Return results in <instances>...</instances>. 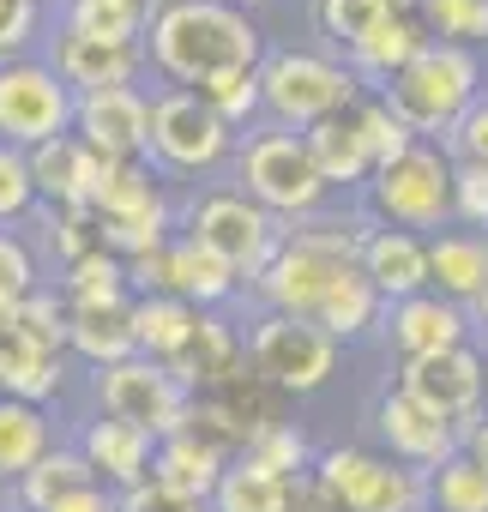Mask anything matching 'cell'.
<instances>
[{
    "instance_id": "15",
    "label": "cell",
    "mask_w": 488,
    "mask_h": 512,
    "mask_svg": "<svg viewBox=\"0 0 488 512\" xmlns=\"http://www.w3.org/2000/svg\"><path fill=\"white\" fill-rule=\"evenodd\" d=\"M145 43H109V37H85V31H67L61 25V37H55V73L85 97V91H121V85H133L139 73H145Z\"/></svg>"
},
{
    "instance_id": "48",
    "label": "cell",
    "mask_w": 488,
    "mask_h": 512,
    "mask_svg": "<svg viewBox=\"0 0 488 512\" xmlns=\"http://www.w3.org/2000/svg\"><path fill=\"white\" fill-rule=\"evenodd\" d=\"M31 37H37V7L31 0H0V61H19Z\"/></svg>"
},
{
    "instance_id": "5",
    "label": "cell",
    "mask_w": 488,
    "mask_h": 512,
    "mask_svg": "<svg viewBox=\"0 0 488 512\" xmlns=\"http://www.w3.org/2000/svg\"><path fill=\"white\" fill-rule=\"evenodd\" d=\"M181 229H187L193 241H205L223 266H235V278H254V284H260V272L278 260V247H284V223H278L266 205H254L241 187L199 193V199L187 205Z\"/></svg>"
},
{
    "instance_id": "23",
    "label": "cell",
    "mask_w": 488,
    "mask_h": 512,
    "mask_svg": "<svg viewBox=\"0 0 488 512\" xmlns=\"http://www.w3.org/2000/svg\"><path fill=\"white\" fill-rule=\"evenodd\" d=\"M61 392V356L43 350L37 338H25L13 326V314L0 320V398H25V404H49Z\"/></svg>"
},
{
    "instance_id": "33",
    "label": "cell",
    "mask_w": 488,
    "mask_h": 512,
    "mask_svg": "<svg viewBox=\"0 0 488 512\" xmlns=\"http://www.w3.org/2000/svg\"><path fill=\"white\" fill-rule=\"evenodd\" d=\"M157 13H163V0H67V31L109 37V43H145Z\"/></svg>"
},
{
    "instance_id": "14",
    "label": "cell",
    "mask_w": 488,
    "mask_h": 512,
    "mask_svg": "<svg viewBox=\"0 0 488 512\" xmlns=\"http://www.w3.org/2000/svg\"><path fill=\"white\" fill-rule=\"evenodd\" d=\"M374 428H380L386 452H392L398 464H410V470H440L452 452H464V434H458L446 416H434L428 404L404 398L398 386L374 404Z\"/></svg>"
},
{
    "instance_id": "25",
    "label": "cell",
    "mask_w": 488,
    "mask_h": 512,
    "mask_svg": "<svg viewBox=\"0 0 488 512\" xmlns=\"http://www.w3.org/2000/svg\"><path fill=\"white\" fill-rule=\"evenodd\" d=\"M229 470V452L217 446V440H205L199 428H181V434H169V440H157V482H169V488H181V494H193V500H211V488H217V476Z\"/></svg>"
},
{
    "instance_id": "21",
    "label": "cell",
    "mask_w": 488,
    "mask_h": 512,
    "mask_svg": "<svg viewBox=\"0 0 488 512\" xmlns=\"http://www.w3.org/2000/svg\"><path fill=\"white\" fill-rule=\"evenodd\" d=\"M428 43H434V37L422 31V19H416V13H386V19H380L356 49H350V73H356L362 85L386 91V85H392V79H398L422 49H428Z\"/></svg>"
},
{
    "instance_id": "24",
    "label": "cell",
    "mask_w": 488,
    "mask_h": 512,
    "mask_svg": "<svg viewBox=\"0 0 488 512\" xmlns=\"http://www.w3.org/2000/svg\"><path fill=\"white\" fill-rule=\"evenodd\" d=\"M199 320L205 314L193 302H181V296H133V344H139V356H151L163 368H175L187 356Z\"/></svg>"
},
{
    "instance_id": "26",
    "label": "cell",
    "mask_w": 488,
    "mask_h": 512,
    "mask_svg": "<svg viewBox=\"0 0 488 512\" xmlns=\"http://www.w3.org/2000/svg\"><path fill=\"white\" fill-rule=\"evenodd\" d=\"M241 368H248V350H241V338H235L217 314H205L199 332H193V344H187V356H181L169 374L199 398V392H217V386H223L229 374H241Z\"/></svg>"
},
{
    "instance_id": "56",
    "label": "cell",
    "mask_w": 488,
    "mask_h": 512,
    "mask_svg": "<svg viewBox=\"0 0 488 512\" xmlns=\"http://www.w3.org/2000/svg\"><path fill=\"white\" fill-rule=\"evenodd\" d=\"M31 7H37V0H31Z\"/></svg>"
},
{
    "instance_id": "29",
    "label": "cell",
    "mask_w": 488,
    "mask_h": 512,
    "mask_svg": "<svg viewBox=\"0 0 488 512\" xmlns=\"http://www.w3.org/2000/svg\"><path fill=\"white\" fill-rule=\"evenodd\" d=\"M67 350L85 356L97 374L115 368V362H127V356H139V344H133V308H73L67 314Z\"/></svg>"
},
{
    "instance_id": "35",
    "label": "cell",
    "mask_w": 488,
    "mask_h": 512,
    "mask_svg": "<svg viewBox=\"0 0 488 512\" xmlns=\"http://www.w3.org/2000/svg\"><path fill=\"white\" fill-rule=\"evenodd\" d=\"M284 494H290V482L284 476H272L266 464H254V458H229V470L217 476V488H211V512H284Z\"/></svg>"
},
{
    "instance_id": "4",
    "label": "cell",
    "mask_w": 488,
    "mask_h": 512,
    "mask_svg": "<svg viewBox=\"0 0 488 512\" xmlns=\"http://www.w3.org/2000/svg\"><path fill=\"white\" fill-rule=\"evenodd\" d=\"M452 151L416 139L398 163H380L368 181V211L386 229H410V235H440L452 223Z\"/></svg>"
},
{
    "instance_id": "20",
    "label": "cell",
    "mask_w": 488,
    "mask_h": 512,
    "mask_svg": "<svg viewBox=\"0 0 488 512\" xmlns=\"http://www.w3.org/2000/svg\"><path fill=\"white\" fill-rule=\"evenodd\" d=\"M428 290L470 308L488 290V235L476 229H440L428 235Z\"/></svg>"
},
{
    "instance_id": "41",
    "label": "cell",
    "mask_w": 488,
    "mask_h": 512,
    "mask_svg": "<svg viewBox=\"0 0 488 512\" xmlns=\"http://www.w3.org/2000/svg\"><path fill=\"white\" fill-rule=\"evenodd\" d=\"M49 223H55L49 235H55L61 266H79V260H91V253H103V217L91 205H55Z\"/></svg>"
},
{
    "instance_id": "58",
    "label": "cell",
    "mask_w": 488,
    "mask_h": 512,
    "mask_svg": "<svg viewBox=\"0 0 488 512\" xmlns=\"http://www.w3.org/2000/svg\"><path fill=\"white\" fill-rule=\"evenodd\" d=\"M422 512H428V506H422Z\"/></svg>"
},
{
    "instance_id": "53",
    "label": "cell",
    "mask_w": 488,
    "mask_h": 512,
    "mask_svg": "<svg viewBox=\"0 0 488 512\" xmlns=\"http://www.w3.org/2000/svg\"><path fill=\"white\" fill-rule=\"evenodd\" d=\"M380 7H386V13H416L422 0H380Z\"/></svg>"
},
{
    "instance_id": "16",
    "label": "cell",
    "mask_w": 488,
    "mask_h": 512,
    "mask_svg": "<svg viewBox=\"0 0 488 512\" xmlns=\"http://www.w3.org/2000/svg\"><path fill=\"white\" fill-rule=\"evenodd\" d=\"M470 326H476L470 308H458V302H446V296H434V290H422V296L386 308V338H392L398 362L458 350V344H470Z\"/></svg>"
},
{
    "instance_id": "19",
    "label": "cell",
    "mask_w": 488,
    "mask_h": 512,
    "mask_svg": "<svg viewBox=\"0 0 488 512\" xmlns=\"http://www.w3.org/2000/svg\"><path fill=\"white\" fill-rule=\"evenodd\" d=\"M103 169H109V163H103L79 133H61V139H49V145L31 151L37 199H49V211H55V205H91L97 187H103Z\"/></svg>"
},
{
    "instance_id": "36",
    "label": "cell",
    "mask_w": 488,
    "mask_h": 512,
    "mask_svg": "<svg viewBox=\"0 0 488 512\" xmlns=\"http://www.w3.org/2000/svg\"><path fill=\"white\" fill-rule=\"evenodd\" d=\"M422 482H428V512H488V470L470 452H452Z\"/></svg>"
},
{
    "instance_id": "30",
    "label": "cell",
    "mask_w": 488,
    "mask_h": 512,
    "mask_svg": "<svg viewBox=\"0 0 488 512\" xmlns=\"http://www.w3.org/2000/svg\"><path fill=\"white\" fill-rule=\"evenodd\" d=\"M91 211H97L103 229H109V223L157 217V211H169V199H163L151 163H109V169H103V187H97V199H91Z\"/></svg>"
},
{
    "instance_id": "34",
    "label": "cell",
    "mask_w": 488,
    "mask_h": 512,
    "mask_svg": "<svg viewBox=\"0 0 488 512\" xmlns=\"http://www.w3.org/2000/svg\"><path fill=\"white\" fill-rule=\"evenodd\" d=\"M61 296H67V308H133V278H127V260L103 247V253H91V260L67 266Z\"/></svg>"
},
{
    "instance_id": "2",
    "label": "cell",
    "mask_w": 488,
    "mask_h": 512,
    "mask_svg": "<svg viewBox=\"0 0 488 512\" xmlns=\"http://www.w3.org/2000/svg\"><path fill=\"white\" fill-rule=\"evenodd\" d=\"M392 109H398V121L416 133V139H428V145H440L458 121H464V109L482 97V61H476V49H452V43H428L386 91H380Z\"/></svg>"
},
{
    "instance_id": "17",
    "label": "cell",
    "mask_w": 488,
    "mask_h": 512,
    "mask_svg": "<svg viewBox=\"0 0 488 512\" xmlns=\"http://www.w3.org/2000/svg\"><path fill=\"white\" fill-rule=\"evenodd\" d=\"M79 452H85V464L97 470V482L103 488H139V482H151V470H157V434H145V428H133V422H115V416H91L85 422V434H79Z\"/></svg>"
},
{
    "instance_id": "39",
    "label": "cell",
    "mask_w": 488,
    "mask_h": 512,
    "mask_svg": "<svg viewBox=\"0 0 488 512\" xmlns=\"http://www.w3.org/2000/svg\"><path fill=\"white\" fill-rule=\"evenodd\" d=\"M416 19L434 43H452V49L488 43V0H422Z\"/></svg>"
},
{
    "instance_id": "54",
    "label": "cell",
    "mask_w": 488,
    "mask_h": 512,
    "mask_svg": "<svg viewBox=\"0 0 488 512\" xmlns=\"http://www.w3.org/2000/svg\"><path fill=\"white\" fill-rule=\"evenodd\" d=\"M223 7H235V13H248V7H260V0H223Z\"/></svg>"
},
{
    "instance_id": "50",
    "label": "cell",
    "mask_w": 488,
    "mask_h": 512,
    "mask_svg": "<svg viewBox=\"0 0 488 512\" xmlns=\"http://www.w3.org/2000/svg\"><path fill=\"white\" fill-rule=\"evenodd\" d=\"M55 512H121V494H109V488L97 482V488H79V494H67Z\"/></svg>"
},
{
    "instance_id": "13",
    "label": "cell",
    "mask_w": 488,
    "mask_h": 512,
    "mask_svg": "<svg viewBox=\"0 0 488 512\" xmlns=\"http://www.w3.org/2000/svg\"><path fill=\"white\" fill-rule=\"evenodd\" d=\"M73 133L103 163H145L151 157V97L139 85L121 91H85L73 109Z\"/></svg>"
},
{
    "instance_id": "43",
    "label": "cell",
    "mask_w": 488,
    "mask_h": 512,
    "mask_svg": "<svg viewBox=\"0 0 488 512\" xmlns=\"http://www.w3.org/2000/svg\"><path fill=\"white\" fill-rule=\"evenodd\" d=\"M31 290H43V284H37V260H31V247H25L19 235L0 229V320H7Z\"/></svg>"
},
{
    "instance_id": "45",
    "label": "cell",
    "mask_w": 488,
    "mask_h": 512,
    "mask_svg": "<svg viewBox=\"0 0 488 512\" xmlns=\"http://www.w3.org/2000/svg\"><path fill=\"white\" fill-rule=\"evenodd\" d=\"M452 223L488 235V163H458L452 169Z\"/></svg>"
},
{
    "instance_id": "42",
    "label": "cell",
    "mask_w": 488,
    "mask_h": 512,
    "mask_svg": "<svg viewBox=\"0 0 488 512\" xmlns=\"http://www.w3.org/2000/svg\"><path fill=\"white\" fill-rule=\"evenodd\" d=\"M314 19H320V31L350 55V49L386 19V7H380V0H314Z\"/></svg>"
},
{
    "instance_id": "46",
    "label": "cell",
    "mask_w": 488,
    "mask_h": 512,
    "mask_svg": "<svg viewBox=\"0 0 488 512\" xmlns=\"http://www.w3.org/2000/svg\"><path fill=\"white\" fill-rule=\"evenodd\" d=\"M446 151H452V163H488V97H476L464 109V121L446 133Z\"/></svg>"
},
{
    "instance_id": "27",
    "label": "cell",
    "mask_w": 488,
    "mask_h": 512,
    "mask_svg": "<svg viewBox=\"0 0 488 512\" xmlns=\"http://www.w3.org/2000/svg\"><path fill=\"white\" fill-rule=\"evenodd\" d=\"M302 139H308V157H314V169H320L326 187H368L374 181V157H368L350 109L332 115V121H320V127H308Z\"/></svg>"
},
{
    "instance_id": "11",
    "label": "cell",
    "mask_w": 488,
    "mask_h": 512,
    "mask_svg": "<svg viewBox=\"0 0 488 512\" xmlns=\"http://www.w3.org/2000/svg\"><path fill=\"white\" fill-rule=\"evenodd\" d=\"M97 404H103V416L133 422V428L169 440V434L187 428L193 392H187L163 362H151V356H127V362H115V368L97 374Z\"/></svg>"
},
{
    "instance_id": "22",
    "label": "cell",
    "mask_w": 488,
    "mask_h": 512,
    "mask_svg": "<svg viewBox=\"0 0 488 512\" xmlns=\"http://www.w3.org/2000/svg\"><path fill=\"white\" fill-rule=\"evenodd\" d=\"M235 290H241L235 266H223L205 241H193L187 229L169 241V296H181V302H193L199 314H211V308H223Z\"/></svg>"
},
{
    "instance_id": "31",
    "label": "cell",
    "mask_w": 488,
    "mask_h": 512,
    "mask_svg": "<svg viewBox=\"0 0 488 512\" xmlns=\"http://www.w3.org/2000/svg\"><path fill=\"white\" fill-rule=\"evenodd\" d=\"M79 488H97V470L85 464V452L79 446H55L49 458H37L25 476H19V506L25 512H55L67 494H79Z\"/></svg>"
},
{
    "instance_id": "10",
    "label": "cell",
    "mask_w": 488,
    "mask_h": 512,
    "mask_svg": "<svg viewBox=\"0 0 488 512\" xmlns=\"http://www.w3.org/2000/svg\"><path fill=\"white\" fill-rule=\"evenodd\" d=\"M235 151V127L187 85L151 97V157L175 175H205Z\"/></svg>"
},
{
    "instance_id": "18",
    "label": "cell",
    "mask_w": 488,
    "mask_h": 512,
    "mask_svg": "<svg viewBox=\"0 0 488 512\" xmlns=\"http://www.w3.org/2000/svg\"><path fill=\"white\" fill-rule=\"evenodd\" d=\"M362 272H368V284L386 296V308L422 296V290H428V235L374 223L368 241H362Z\"/></svg>"
},
{
    "instance_id": "3",
    "label": "cell",
    "mask_w": 488,
    "mask_h": 512,
    "mask_svg": "<svg viewBox=\"0 0 488 512\" xmlns=\"http://www.w3.org/2000/svg\"><path fill=\"white\" fill-rule=\"evenodd\" d=\"M260 97H266V115L278 127L308 133V127L344 115L362 97V79L350 73V61H332L314 49H278L260 61Z\"/></svg>"
},
{
    "instance_id": "7",
    "label": "cell",
    "mask_w": 488,
    "mask_h": 512,
    "mask_svg": "<svg viewBox=\"0 0 488 512\" xmlns=\"http://www.w3.org/2000/svg\"><path fill=\"white\" fill-rule=\"evenodd\" d=\"M314 482L338 500V512H422L428 506L422 470L374 446H326L314 458Z\"/></svg>"
},
{
    "instance_id": "9",
    "label": "cell",
    "mask_w": 488,
    "mask_h": 512,
    "mask_svg": "<svg viewBox=\"0 0 488 512\" xmlns=\"http://www.w3.org/2000/svg\"><path fill=\"white\" fill-rule=\"evenodd\" d=\"M248 368L284 392V398H308L332 380L338 368V338L320 332L314 320H290V314H266L248 338Z\"/></svg>"
},
{
    "instance_id": "37",
    "label": "cell",
    "mask_w": 488,
    "mask_h": 512,
    "mask_svg": "<svg viewBox=\"0 0 488 512\" xmlns=\"http://www.w3.org/2000/svg\"><path fill=\"white\" fill-rule=\"evenodd\" d=\"M350 121H356V133H362V145H368L374 169H380V163H398V157L416 145V133L398 121V109H392L380 91H362V97L350 103Z\"/></svg>"
},
{
    "instance_id": "12",
    "label": "cell",
    "mask_w": 488,
    "mask_h": 512,
    "mask_svg": "<svg viewBox=\"0 0 488 512\" xmlns=\"http://www.w3.org/2000/svg\"><path fill=\"white\" fill-rule=\"evenodd\" d=\"M482 368H488V356L458 344V350H440V356L398 362V392L428 404L434 416H446L458 434H470V422L482 416Z\"/></svg>"
},
{
    "instance_id": "6",
    "label": "cell",
    "mask_w": 488,
    "mask_h": 512,
    "mask_svg": "<svg viewBox=\"0 0 488 512\" xmlns=\"http://www.w3.org/2000/svg\"><path fill=\"white\" fill-rule=\"evenodd\" d=\"M241 193L254 205H266L278 223H302L320 211L326 199V181L308 157V139L290 133V127H272V133H254L241 145Z\"/></svg>"
},
{
    "instance_id": "38",
    "label": "cell",
    "mask_w": 488,
    "mask_h": 512,
    "mask_svg": "<svg viewBox=\"0 0 488 512\" xmlns=\"http://www.w3.org/2000/svg\"><path fill=\"white\" fill-rule=\"evenodd\" d=\"M235 458H254V464H266L272 476H284V482H296V476H308L314 470V446H308V434L296 428V422H266L248 446H241Z\"/></svg>"
},
{
    "instance_id": "51",
    "label": "cell",
    "mask_w": 488,
    "mask_h": 512,
    "mask_svg": "<svg viewBox=\"0 0 488 512\" xmlns=\"http://www.w3.org/2000/svg\"><path fill=\"white\" fill-rule=\"evenodd\" d=\"M464 452H470V458H476V464L488 470V410H482V416L470 422V434H464Z\"/></svg>"
},
{
    "instance_id": "40",
    "label": "cell",
    "mask_w": 488,
    "mask_h": 512,
    "mask_svg": "<svg viewBox=\"0 0 488 512\" xmlns=\"http://www.w3.org/2000/svg\"><path fill=\"white\" fill-rule=\"evenodd\" d=\"M229 127H241V121H254L260 109H266V97H260V67H248V73H217V79H205V85H193Z\"/></svg>"
},
{
    "instance_id": "57",
    "label": "cell",
    "mask_w": 488,
    "mask_h": 512,
    "mask_svg": "<svg viewBox=\"0 0 488 512\" xmlns=\"http://www.w3.org/2000/svg\"><path fill=\"white\" fill-rule=\"evenodd\" d=\"M19 512H25V506H19Z\"/></svg>"
},
{
    "instance_id": "8",
    "label": "cell",
    "mask_w": 488,
    "mask_h": 512,
    "mask_svg": "<svg viewBox=\"0 0 488 512\" xmlns=\"http://www.w3.org/2000/svg\"><path fill=\"white\" fill-rule=\"evenodd\" d=\"M79 91L49 61H0V145L37 151L61 133H73Z\"/></svg>"
},
{
    "instance_id": "28",
    "label": "cell",
    "mask_w": 488,
    "mask_h": 512,
    "mask_svg": "<svg viewBox=\"0 0 488 512\" xmlns=\"http://www.w3.org/2000/svg\"><path fill=\"white\" fill-rule=\"evenodd\" d=\"M55 452V422L43 404L0 398V482H19L37 458Z\"/></svg>"
},
{
    "instance_id": "1",
    "label": "cell",
    "mask_w": 488,
    "mask_h": 512,
    "mask_svg": "<svg viewBox=\"0 0 488 512\" xmlns=\"http://www.w3.org/2000/svg\"><path fill=\"white\" fill-rule=\"evenodd\" d=\"M145 55L175 85H205L217 73H248L266 61V37L248 13L223 0H163V13L145 31Z\"/></svg>"
},
{
    "instance_id": "52",
    "label": "cell",
    "mask_w": 488,
    "mask_h": 512,
    "mask_svg": "<svg viewBox=\"0 0 488 512\" xmlns=\"http://www.w3.org/2000/svg\"><path fill=\"white\" fill-rule=\"evenodd\" d=\"M470 320H476V326H482V332H488V290H482V296H476V302H470Z\"/></svg>"
},
{
    "instance_id": "44",
    "label": "cell",
    "mask_w": 488,
    "mask_h": 512,
    "mask_svg": "<svg viewBox=\"0 0 488 512\" xmlns=\"http://www.w3.org/2000/svg\"><path fill=\"white\" fill-rule=\"evenodd\" d=\"M37 205V175H31V151L0 145V223H19Z\"/></svg>"
},
{
    "instance_id": "47",
    "label": "cell",
    "mask_w": 488,
    "mask_h": 512,
    "mask_svg": "<svg viewBox=\"0 0 488 512\" xmlns=\"http://www.w3.org/2000/svg\"><path fill=\"white\" fill-rule=\"evenodd\" d=\"M121 512H211V506L151 476V482H139V488H127V494H121Z\"/></svg>"
},
{
    "instance_id": "55",
    "label": "cell",
    "mask_w": 488,
    "mask_h": 512,
    "mask_svg": "<svg viewBox=\"0 0 488 512\" xmlns=\"http://www.w3.org/2000/svg\"><path fill=\"white\" fill-rule=\"evenodd\" d=\"M482 410H488V368H482Z\"/></svg>"
},
{
    "instance_id": "49",
    "label": "cell",
    "mask_w": 488,
    "mask_h": 512,
    "mask_svg": "<svg viewBox=\"0 0 488 512\" xmlns=\"http://www.w3.org/2000/svg\"><path fill=\"white\" fill-rule=\"evenodd\" d=\"M284 512H338V500H332V494L314 482V470H308V476H296V482H290Z\"/></svg>"
},
{
    "instance_id": "32",
    "label": "cell",
    "mask_w": 488,
    "mask_h": 512,
    "mask_svg": "<svg viewBox=\"0 0 488 512\" xmlns=\"http://www.w3.org/2000/svg\"><path fill=\"white\" fill-rule=\"evenodd\" d=\"M386 320V296L368 284V272L362 266H350L338 284H332V296H326V308H320V332H332L338 344H350V338H362V332H374Z\"/></svg>"
}]
</instances>
